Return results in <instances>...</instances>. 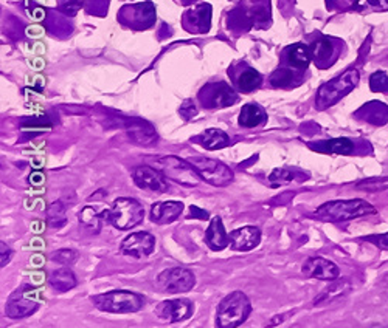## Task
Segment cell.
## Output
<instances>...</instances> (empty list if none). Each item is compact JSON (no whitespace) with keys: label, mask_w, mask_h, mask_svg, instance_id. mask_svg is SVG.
Masks as SVG:
<instances>
[{"label":"cell","mask_w":388,"mask_h":328,"mask_svg":"<svg viewBox=\"0 0 388 328\" xmlns=\"http://www.w3.org/2000/svg\"><path fill=\"white\" fill-rule=\"evenodd\" d=\"M155 13L153 3H140L134 7H125L120 13V21L131 28L143 30L154 23Z\"/></svg>","instance_id":"4fadbf2b"},{"label":"cell","mask_w":388,"mask_h":328,"mask_svg":"<svg viewBox=\"0 0 388 328\" xmlns=\"http://www.w3.org/2000/svg\"><path fill=\"white\" fill-rule=\"evenodd\" d=\"M303 274L309 279H317V281L332 282L341 276L338 266L323 257H309L303 265Z\"/></svg>","instance_id":"5bb4252c"},{"label":"cell","mask_w":388,"mask_h":328,"mask_svg":"<svg viewBox=\"0 0 388 328\" xmlns=\"http://www.w3.org/2000/svg\"><path fill=\"white\" fill-rule=\"evenodd\" d=\"M252 313V303L242 291H233L224 297L216 313V325L222 328H233L246 322Z\"/></svg>","instance_id":"7a4b0ae2"},{"label":"cell","mask_w":388,"mask_h":328,"mask_svg":"<svg viewBox=\"0 0 388 328\" xmlns=\"http://www.w3.org/2000/svg\"><path fill=\"white\" fill-rule=\"evenodd\" d=\"M106 215L107 222H111L115 228L126 231L142 223L144 209L134 198H117L112 203L111 209L106 211Z\"/></svg>","instance_id":"5b68a950"},{"label":"cell","mask_w":388,"mask_h":328,"mask_svg":"<svg viewBox=\"0 0 388 328\" xmlns=\"http://www.w3.org/2000/svg\"><path fill=\"white\" fill-rule=\"evenodd\" d=\"M311 60H312L311 47H308L305 44H294L283 51L284 67H289V69H292L299 73L305 71L309 64H311Z\"/></svg>","instance_id":"ac0fdd59"},{"label":"cell","mask_w":388,"mask_h":328,"mask_svg":"<svg viewBox=\"0 0 388 328\" xmlns=\"http://www.w3.org/2000/svg\"><path fill=\"white\" fill-rule=\"evenodd\" d=\"M294 172L289 171V169H275L274 172L270 174L269 181L272 186H283V185H288L290 181L294 180Z\"/></svg>","instance_id":"1f68e13d"},{"label":"cell","mask_w":388,"mask_h":328,"mask_svg":"<svg viewBox=\"0 0 388 328\" xmlns=\"http://www.w3.org/2000/svg\"><path fill=\"white\" fill-rule=\"evenodd\" d=\"M311 53L314 62L319 69H328L337 60L341 47L334 39L320 38L311 45Z\"/></svg>","instance_id":"9a60e30c"},{"label":"cell","mask_w":388,"mask_h":328,"mask_svg":"<svg viewBox=\"0 0 388 328\" xmlns=\"http://www.w3.org/2000/svg\"><path fill=\"white\" fill-rule=\"evenodd\" d=\"M376 209L365 200H334L321 204L320 208L314 212L315 217L325 222H347L353 218L374 214Z\"/></svg>","instance_id":"6da1fadb"},{"label":"cell","mask_w":388,"mask_h":328,"mask_svg":"<svg viewBox=\"0 0 388 328\" xmlns=\"http://www.w3.org/2000/svg\"><path fill=\"white\" fill-rule=\"evenodd\" d=\"M211 23V7L208 3H202L199 7L188 10L184 17V25L188 32L205 33L210 30Z\"/></svg>","instance_id":"d6986e66"},{"label":"cell","mask_w":388,"mask_h":328,"mask_svg":"<svg viewBox=\"0 0 388 328\" xmlns=\"http://www.w3.org/2000/svg\"><path fill=\"white\" fill-rule=\"evenodd\" d=\"M48 281H50L52 288L59 291V293H65V291L76 287V277L69 268H59L53 271Z\"/></svg>","instance_id":"d4e9b609"},{"label":"cell","mask_w":388,"mask_h":328,"mask_svg":"<svg viewBox=\"0 0 388 328\" xmlns=\"http://www.w3.org/2000/svg\"><path fill=\"white\" fill-rule=\"evenodd\" d=\"M76 257L78 256H76V253L74 250H58V251H54L53 256H52L54 262H58L61 265L74 263Z\"/></svg>","instance_id":"d6a6232c"},{"label":"cell","mask_w":388,"mask_h":328,"mask_svg":"<svg viewBox=\"0 0 388 328\" xmlns=\"http://www.w3.org/2000/svg\"><path fill=\"white\" fill-rule=\"evenodd\" d=\"M369 89L374 93H388V76L385 71H376L369 78Z\"/></svg>","instance_id":"4dcf8cb0"},{"label":"cell","mask_w":388,"mask_h":328,"mask_svg":"<svg viewBox=\"0 0 388 328\" xmlns=\"http://www.w3.org/2000/svg\"><path fill=\"white\" fill-rule=\"evenodd\" d=\"M205 242L213 251H222L228 245V234L226 233L221 217L216 215L211 218L207 233H205Z\"/></svg>","instance_id":"44dd1931"},{"label":"cell","mask_w":388,"mask_h":328,"mask_svg":"<svg viewBox=\"0 0 388 328\" xmlns=\"http://www.w3.org/2000/svg\"><path fill=\"white\" fill-rule=\"evenodd\" d=\"M179 112H180V115L185 119H191L193 117H196V115H197V108L194 107V104H193L191 101H185L184 106L180 107Z\"/></svg>","instance_id":"e575fe53"},{"label":"cell","mask_w":388,"mask_h":328,"mask_svg":"<svg viewBox=\"0 0 388 328\" xmlns=\"http://www.w3.org/2000/svg\"><path fill=\"white\" fill-rule=\"evenodd\" d=\"M343 2H347V3H357V2H360V0H343Z\"/></svg>","instance_id":"ab89813d"},{"label":"cell","mask_w":388,"mask_h":328,"mask_svg":"<svg viewBox=\"0 0 388 328\" xmlns=\"http://www.w3.org/2000/svg\"><path fill=\"white\" fill-rule=\"evenodd\" d=\"M362 3L365 7H371L374 10L387 11L388 10V0H362Z\"/></svg>","instance_id":"8d00e7d4"},{"label":"cell","mask_w":388,"mask_h":328,"mask_svg":"<svg viewBox=\"0 0 388 328\" xmlns=\"http://www.w3.org/2000/svg\"><path fill=\"white\" fill-rule=\"evenodd\" d=\"M297 76H299V71L289 69V67H283V69H278L274 75H272L270 82L274 87H286L294 82Z\"/></svg>","instance_id":"f1b7e54d"},{"label":"cell","mask_w":388,"mask_h":328,"mask_svg":"<svg viewBox=\"0 0 388 328\" xmlns=\"http://www.w3.org/2000/svg\"><path fill=\"white\" fill-rule=\"evenodd\" d=\"M155 167L165 175L168 180L175 181L182 186H197L201 175L190 161L180 160L177 156H162L155 160Z\"/></svg>","instance_id":"8992f818"},{"label":"cell","mask_w":388,"mask_h":328,"mask_svg":"<svg viewBox=\"0 0 388 328\" xmlns=\"http://www.w3.org/2000/svg\"><path fill=\"white\" fill-rule=\"evenodd\" d=\"M193 313H194V305L193 302L188 299L163 301L155 308L157 319L162 322H168V324L186 320L188 318H191Z\"/></svg>","instance_id":"9c48e42d"},{"label":"cell","mask_w":388,"mask_h":328,"mask_svg":"<svg viewBox=\"0 0 388 328\" xmlns=\"http://www.w3.org/2000/svg\"><path fill=\"white\" fill-rule=\"evenodd\" d=\"M228 75L233 76L236 89L242 93H250L261 87L263 84L261 73L246 64H239V69H236V65L232 67V70H228Z\"/></svg>","instance_id":"2e32d148"},{"label":"cell","mask_w":388,"mask_h":328,"mask_svg":"<svg viewBox=\"0 0 388 328\" xmlns=\"http://www.w3.org/2000/svg\"><path fill=\"white\" fill-rule=\"evenodd\" d=\"M155 250V237L149 233H134L127 235L126 239L121 242L120 251L125 256L142 259L148 257L149 254H153Z\"/></svg>","instance_id":"8fae6325"},{"label":"cell","mask_w":388,"mask_h":328,"mask_svg":"<svg viewBox=\"0 0 388 328\" xmlns=\"http://www.w3.org/2000/svg\"><path fill=\"white\" fill-rule=\"evenodd\" d=\"M59 7L64 13L75 14L76 11L83 7V0H61Z\"/></svg>","instance_id":"836d02e7"},{"label":"cell","mask_w":388,"mask_h":328,"mask_svg":"<svg viewBox=\"0 0 388 328\" xmlns=\"http://www.w3.org/2000/svg\"><path fill=\"white\" fill-rule=\"evenodd\" d=\"M349 290V283L347 281H341V282H334L331 285V288H328L321 294L315 303H321V302H328L331 299H336V297L343 296L347 291Z\"/></svg>","instance_id":"f546056e"},{"label":"cell","mask_w":388,"mask_h":328,"mask_svg":"<svg viewBox=\"0 0 388 328\" xmlns=\"http://www.w3.org/2000/svg\"><path fill=\"white\" fill-rule=\"evenodd\" d=\"M190 163L196 167V171L201 175V178L213 186H227L233 181V172L226 164L211 158H199L194 156Z\"/></svg>","instance_id":"52a82bcc"},{"label":"cell","mask_w":388,"mask_h":328,"mask_svg":"<svg viewBox=\"0 0 388 328\" xmlns=\"http://www.w3.org/2000/svg\"><path fill=\"white\" fill-rule=\"evenodd\" d=\"M0 251H2V260H0V265L5 266L10 262L11 257H13V251L10 250V246L5 242L0 243Z\"/></svg>","instance_id":"74e56055"},{"label":"cell","mask_w":388,"mask_h":328,"mask_svg":"<svg viewBox=\"0 0 388 328\" xmlns=\"http://www.w3.org/2000/svg\"><path fill=\"white\" fill-rule=\"evenodd\" d=\"M136 185L143 191L149 192H166L168 191V178L159 169L151 166H138L132 172Z\"/></svg>","instance_id":"7c38bea8"},{"label":"cell","mask_w":388,"mask_h":328,"mask_svg":"<svg viewBox=\"0 0 388 328\" xmlns=\"http://www.w3.org/2000/svg\"><path fill=\"white\" fill-rule=\"evenodd\" d=\"M157 283L165 293H188L196 285V277L188 268H169L160 272Z\"/></svg>","instance_id":"ba28073f"},{"label":"cell","mask_w":388,"mask_h":328,"mask_svg":"<svg viewBox=\"0 0 388 328\" xmlns=\"http://www.w3.org/2000/svg\"><path fill=\"white\" fill-rule=\"evenodd\" d=\"M319 152H325V154H336V155H351L354 152V143L348 138H334L330 141L319 143L317 148Z\"/></svg>","instance_id":"cb8c5ba5"},{"label":"cell","mask_w":388,"mask_h":328,"mask_svg":"<svg viewBox=\"0 0 388 328\" xmlns=\"http://www.w3.org/2000/svg\"><path fill=\"white\" fill-rule=\"evenodd\" d=\"M94 305L105 313H136L144 305L143 296L132 293V291H109L105 294L92 297Z\"/></svg>","instance_id":"277c9868"},{"label":"cell","mask_w":388,"mask_h":328,"mask_svg":"<svg viewBox=\"0 0 388 328\" xmlns=\"http://www.w3.org/2000/svg\"><path fill=\"white\" fill-rule=\"evenodd\" d=\"M201 99L210 108H226L238 101V95L226 82H215L201 92Z\"/></svg>","instance_id":"30bf717a"},{"label":"cell","mask_w":388,"mask_h":328,"mask_svg":"<svg viewBox=\"0 0 388 328\" xmlns=\"http://www.w3.org/2000/svg\"><path fill=\"white\" fill-rule=\"evenodd\" d=\"M105 218H107L106 211L100 214L94 206H86V208L80 212V223H83V226H86L87 229L92 231V233H100Z\"/></svg>","instance_id":"4316f807"},{"label":"cell","mask_w":388,"mask_h":328,"mask_svg":"<svg viewBox=\"0 0 388 328\" xmlns=\"http://www.w3.org/2000/svg\"><path fill=\"white\" fill-rule=\"evenodd\" d=\"M197 141L201 143L202 148H205L207 150H217L228 145L230 138L226 132H222L219 129H208L197 138Z\"/></svg>","instance_id":"603a6c76"},{"label":"cell","mask_w":388,"mask_h":328,"mask_svg":"<svg viewBox=\"0 0 388 328\" xmlns=\"http://www.w3.org/2000/svg\"><path fill=\"white\" fill-rule=\"evenodd\" d=\"M266 121V112L258 104H246L239 113V126L246 129L261 126Z\"/></svg>","instance_id":"7402d4cb"},{"label":"cell","mask_w":388,"mask_h":328,"mask_svg":"<svg viewBox=\"0 0 388 328\" xmlns=\"http://www.w3.org/2000/svg\"><path fill=\"white\" fill-rule=\"evenodd\" d=\"M47 217H48V223H50L52 228H56V229L63 228L65 222H67V218H65V206L63 204V202L53 203L50 208H48Z\"/></svg>","instance_id":"83f0119b"},{"label":"cell","mask_w":388,"mask_h":328,"mask_svg":"<svg viewBox=\"0 0 388 328\" xmlns=\"http://www.w3.org/2000/svg\"><path fill=\"white\" fill-rule=\"evenodd\" d=\"M182 212H184V203L180 202H160L153 204L151 208V220L157 224L173 223Z\"/></svg>","instance_id":"ffe728a7"},{"label":"cell","mask_w":388,"mask_h":328,"mask_svg":"<svg viewBox=\"0 0 388 328\" xmlns=\"http://www.w3.org/2000/svg\"><path fill=\"white\" fill-rule=\"evenodd\" d=\"M230 245L235 251H252L261 242V231L257 226H242L228 234Z\"/></svg>","instance_id":"e0dca14e"},{"label":"cell","mask_w":388,"mask_h":328,"mask_svg":"<svg viewBox=\"0 0 388 328\" xmlns=\"http://www.w3.org/2000/svg\"><path fill=\"white\" fill-rule=\"evenodd\" d=\"M357 84H359V71L349 69L342 73L341 76L331 79L330 82L323 84V86L319 89L315 104H317L319 108L334 106L336 102H338L348 93L353 92Z\"/></svg>","instance_id":"3957f363"},{"label":"cell","mask_w":388,"mask_h":328,"mask_svg":"<svg viewBox=\"0 0 388 328\" xmlns=\"http://www.w3.org/2000/svg\"><path fill=\"white\" fill-rule=\"evenodd\" d=\"M38 302L30 299H14L10 301L7 305V314L11 319H23L36 313L38 309Z\"/></svg>","instance_id":"484cf974"},{"label":"cell","mask_w":388,"mask_h":328,"mask_svg":"<svg viewBox=\"0 0 388 328\" xmlns=\"http://www.w3.org/2000/svg\"><path fill=\"white\" fill-rule=\"evenodd\" d=\"M368 240L373 242L376 246L380 248V250H387L388 251V233L387 234H380V235L368 237Z\"/></svg>","instance_id":"d590c367"},{"label":"cell","mask_w":388,"mask_h":328,"mask_svg":"<svg viewBox=\"0 0 388 328\" xmlns=\"http://www.w3.org/2000/svg\"><path fill=\"white\" fill-rule=\"evenodd\" d=\"M190 212L193 218H197V220H208V212L202 211L201 208H197V206H191Z\"/></svg>","instance_id":"f35d334b"}]
</instances>
